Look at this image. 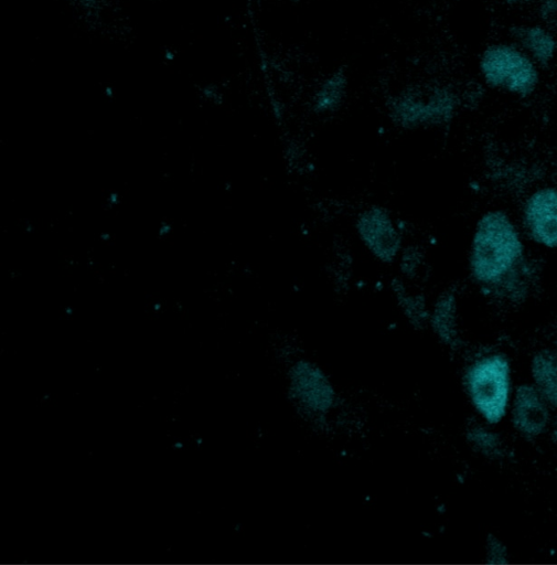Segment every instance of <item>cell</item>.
I'll return each mask as SVG.
<instances>
[{"instance_id": "6da1fadb", "label": "cell", "mask_w": 557, "mask_h": 565, "mask_svg": "<svg viewBox=\"0 0 557 565\" xmlns=\"http://www.w3.org/2000/svg\"><path fill=\"white\" fill-rule=\"evenodd\" d=\"M523 235L513 218L501 209L484 212L473 230L469 249L472 280L492 294L517 275L532 268Z\"/></svg>"}, {"instance_id": "7a4b0ae2", "label": "cell", "mask_w": 557, "mask_h": 565, "mask_svg": "<svg viewBox=\"0 0 557 565\" xmlns=\"http://www.w3.org/2000/svg\"><path fill=\"white\" fill-rule=\"evenodd\" d=\"M479 68L486 85L521 98L531 96L539 83L536 63L513 44L488 46L480 57Z\"/></svg>"}, {"instance_id": "3957f363", "label": "cell", "mask_w": 557, "mask_h": 565, "mask_svg": "<svg viewBox=\"0 0 557 565\" xmlns=\"http://www.w3.org/2000/svg\"><path fill=\"white\" fill-rule=\"evenodd\" d=\"M467 386L480 414L491 424L502 419L510 394V366L501 354L476 361L467 373Z\"/></svg>"}, {"instance_id": "277c9868", "label": "cell", "mask_w": 557, "mask_h": 565, "mask_svg": "<svg viewBox=\"0 0 557 565\" xmlns=\"http://www.w3.org/2000/svg\"><path fill=\"white\" fill-rule=\"evenodd\" d=\"M457 105V95L448 87L410 88L393 98L389 113L397 124L407 128L441 125L452 119Z\"/></svg>"}, {"instance_id": "5b68a950", "label": "cell", "mask_w": 557, "mask_h": 565, "mask_svg": "<svg viewBox=\"0 0 557 565\" xmlns=\"http://www.w3.org/2000/svg\"><path fill=\"white\" fill-rule=\"evenodd\" d=\"M521 216L523 228L534 244L557 248V186L544 185L528 194Z\"/></svg>"}, {"instance_id": "8992f818", "label": "cell", "mask_w": 557, "mask_h": 565, "mask_svg": "<svg viewBox=\"0 0 557 565\" xmlns=\"http://www.w3.org/2000/svg\"><path fill=\"white\" fill-rule=\"evenodd\" d=\"M357 232L379 260L393 262L401 246V236L386 210L373 206L364 211L356 223Z\"/></svg>"}, {"instance_id": "52a82bcc", "label": "cell", "mask_w": 557, "mask_h": 565, "mask_svg": "<svg viewBox=\"0 0 557 565\" xmlns=\"http://www.w3.org/2000/svg\"><path fill=\"white\" fill-rule=\"evenodd\" d=\"M548 419V408L538 390L527 384L519 386L513 408V423L516 429L525 436L534 437L543 433Z\"/></svg>"}, {"instance_id": "ba28073f", "label": "cell", "mask_w": 557, "mask_h": 565, "mask_svg": "<svg viewBox=\"0 0 557 565\" xmlns=\"http://www.w3.org/2000/svg\"><path fill=\"white\" fill-rule=\"evenodd\" d=\"M510 33L536 64L546 66L555 57L557 41L548 29L538 24H522L512 26Z\"/></svg>"}, {"instance_id": "9c48e42d", "label": "cell", "mask_w": 557, "mask_h": 565, "mask_svg": "<svg viewBox=\"0 0 557 565\" xmlns=\"http://www.w3.org/2000/svg\"><path fill=\"white\" fill-rule=\"evenodd\" d=\"M532 374L538 392L553 405H557V352L543 350L532 361Z\"/></svg>"}, {"instance_id": "30bf717a", "label": "cell", "mask_w": 557, "mask_h": 565, "mask_svg": "<svg viewBox=\"0 0 557 565\" xmlns=\"http://www.w3.org/2000/svg\"><path fill=\"white\" fill-rule=\"evenodd\" d=\"M457 299L452 291L443 292L435 305L431 317L432 327L438 335L447 343L457 342Z\"/></svg>"}, {"instance_id": "8fae6325", "label": "cell", "mask_w": 557, "mask_h": 565, "mask_svg": "<svg viewBox=\"0 0 557 565\" xmlns=\"http://www.w3.org/2000/svg\"><path fill=\"white\" fill-rule=\"evenodd\" d=\"M346 89V76L342 70L326 78L313 99L317 113L333 111L342 104Z\"/></svg>"}, {"instance_id": "7c38bea8", "label": "cell", "mask_w": 557, "mask_h": 565, "mask_svg": "<svg viewBox=\"0 0 557 565\" xmlns=\"http://www.w3.org/2000/svg\"><path fill=\"white\" fill-rule=\"evenodd\" d=\"M397 298L406 315L416 322H422L427 318L425 301L420 295H409L400 284L393 286Z\"/></svg>"}, {"instance_id": "4fadbf2b", "label": "cell", "mask_w": 557, "mask_h": 565, "mask_svg": "<svg viewBox=\"0 0 557 565\" xmlns=\"http://www.w3.org/2000/svg\"><path fill=\"white\" fill-rule=\"evenodd\" d=\"M469 440L483 454L499 456L502 452L501 440L497 435L483 428H472L468 434Z\"/></svg>"}, {"instance_id": "5bb4252c", "label": "cell", "mask_w": 557, "mask_h": 565, "mask_svg": "<svg viewBox=\"0 0 557 565\" xmlns=\"http://www.w3.org/2000/svg\"><path fill=\"white\" fill-rule=\"evenodd\" d=\"M538 15L547 25L557 30V0H542L538 6Z\"/></svg>"}, {"instance_id": "9a60e30c", "label": "cell", "mask_w": 557, "mask_h": 565, "mask_svg": "<svg viewBox=\"0 0 557 565\" xmlns=\"http://www.w3.org/2000/svg\"><path fill=\"white\" fill-rule=\"evenodd\" d=\"M488 556L489 563H506L507 554L505 546L495 537L489 536L488 539Z\"/></svg>"}, {"instance_id": "2e32d148", "label": "cell", "mask_w": 557, "mask_h": 565, "mask_svg": "<svg viewBox=\"0 0 557 565\" xmlns=\"http://www.w3.org/2000/svg\"><path fill=\"white\" fill-rule=\"evenodd\" d=\"M420 263V256L415 248H407L401 257V270L407 276H414Z\"/></svg>"}, {"instance_id": "e0dca14e", "label": "cell", "mask_w": 557, "mask_h": 565, "mask_svg": "<svg viewBox=\"0 0 557 565\" xmlns=\"http://www.w3.org/2000/svg\"><path fill=\"white\" fill-rule=\"evenodd\" d=\"M503 1L507 4H522V3L529 2L532 0H503Z\"/></svg>"}, {"instance_id": "ac0fdd59", "label": "cell", "mask_w": 557, "mask_h": 565, "mask_svg": "<svg viewBox=\"0 0 557 565\" xmlns=\"http://www.w3.org/2000/svg\"><path fill=\"white\" fill-rule=\"evenodd\" d=\"M554 437H555V440L557 441V422H556V426H555V430H554Z\"/></svg>"}, {"instance_id": "d6986e66", "label": "cell", "mask_w": 557, "mask_h": 565, "mask_svg": "<svg viewBox=\"0 0 557 565\" xmlns=\"http://www.w3.org/2000/svg\"><path fill=\"white\" fill-rule=\"evenodd\" d=\"M85 1H87V2H92V1H95V0H85Z\"/></svg>"}]
</instances>
